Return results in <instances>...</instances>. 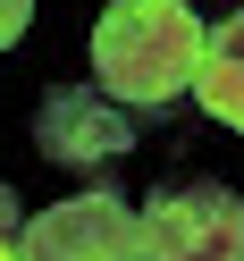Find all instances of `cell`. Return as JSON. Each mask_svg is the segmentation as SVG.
<instances>
[{
  "instance_id": "6da1fadb",
  "label": "cell",
  "mask_w": 244,
  "mask_h": 261,
  "mask_svg": "<svg viewBox=\"0 0 244 261\" xmlns=\"http://www.w3.org/2000/svg\"><path fill=\"white\" fill-rule=\"evenodd\" d=\"M202 42L210 25L185 0H110L93 25V76H101V93H118L135 110H169L202 76Z\"/></svg>"
},
{
  "instance_id": "7a4b0ae2",
  "label": "cell",
  "mask_w": 244,
  "mask_h": 261,
  "mask_svg": "<svg viewBox=\"0 0 244 261\" xmlns=\"http://www.w3.org/2000/svg\"><path fill=\"white\" fill-rule=\"evenodd\" d=\"M17 261H143V219L126 211V194H110V186L68 194V202H51L42 219H25Z\"/></svg>"
},
{
  "instance_id": "3957f363",
  "label": "cell",
  "mask_w": 244,
  "mask_h": 261,
  "mask_svg": "<svg viewBox=\"0 0 244 261\" xmlns=\"http://www.w3.org/2000/svg\"><path fill=\"white\" fill-rule=\"evenodd\" d=\"M143 261H244V202L227 186H185L143 211Z\"/></svg>"
},
{
  "instance_id": "277c9868",
  "label": "cell",
  "mask_w": 244,
  "mask_h": 261,
  "mask_svg": "<svg viewBox=\"0 0 244 261\" xmlns=\"http://www.w3.org/2000/svg\"><path fill=\"white\" fill-rule=\"evenodd\" d=\"M34 135H42V152H51L59 169H93V160H118L126 143H135V118H126L118 101H101L93 85H59V93H42Z\"/></svg>"
},
{
  "instance_id": "5b68a950",
  "label": "cell",
  "mask_w": 244,
  "mask_h": 261,
  "mask_svg": "<svg viewBox=\"0 0 244 261\" xmlns=\"http://www.w3.org/2000/svg\"><path fill=\"white\" fill-rule=\"evenodd\" d=\"M194 93H202V110H210L219 126H236V135H244V9H236L227 25H210Z\"/></svg>"
},
{
  "instance_id": "8992f818",
  "label": "cell",
  "mask_w": 244,
  "mask_h": 261,
  "mask_svg": "<svg viewBox=\"0 0 244 261\" xmlns=\"http://www.w3.org/2000/svg\"><path fill=\"white\" fill-rule=\"evenodd\" d=\"M25 17H34V0H0V51L25 34Z\"/></svg>"
},
{
  "instance_id": "52a82bcc",
  "label": "cell",
  "mask_w": 244,
  "mask_h": 261,
  "mask_svg": "<svg viewBox=\"0 0 244 261\" xmlns=\"http://www.w3.org/2000/svg\"><path fill=\"white\" fill-rule=\"evenodd\" d=\"M17 236H25V202L0 186V244H17Z\"/></svg>"
},
{
  "instance_id": "ba28073f",
  "label": "cell",
  "mask_w": 244,
  "mask_h": 261,
  "mask_svg": "<svg viewBox=\"0 0 244 261\" xmlns=\"http://www.w3.org/2000/svg\"><path fill=\"white\" fill-rule=\"evenodd\" d=\"M0 261H17V244H0Z\"/></svg>"
}]
</instances>
